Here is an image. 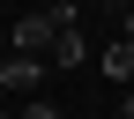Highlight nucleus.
<instances>
[{"label":"nucleus","mask_w":134,"mask_h":119,"mask_svg":"<svg viewBox=\"0 0 134 119\" xmlns=\"http://www.w3.org/2000/svg\"><path fill=\"white\" fill-rule=\"evenodd\" d=\"M45 15H52V60H60V67H82V60H90V45H82L75 8H45Z\"/></svg>","instance_id":"1"},{"label":"nucleus","mask_w":134,"mask_h":119,"mask_svg":"<svg viewBox=\"0 0 134 119\" xmlns=\"http://www.w3.org/2000/svg\"><path fill=\"white\" fill-rule=\"evenodd\" d=\"M15 52H52V15H23V22H15Z\"/></svg>","instance_id":"2"},{"label":"nucleus","mask_w":134,"mask_h":119,"mask_svg":"<svg viewBox=\"0 0 134 119\" xmlns=\"http://www.w3.org/2000/svg\"><path fill=\"white\" fill-rule=\"evenodd\" d=\"M0 82H8V89H37V82H45V67L30 60V52H8V60H0Z\"/></svg>","instance_id":"3"},{"label":"nucleus","mask_w":134,"mask_h":119,"mask_svg":"<svg viewBox=\"0 0 134 119\" xmlns=\"http://www.w3.org/2000/svg\"><path fill=\"white\" fill-rule=\"evenodd\" d=\"M104 75H112V82H127V75H134V45H127V37H119V45H104Z\"/></svg>","instance_id":"4"},{"label":"nucleus","mask_w":134,"mask_h":119,"mask_svg":"<svg viewBox=\"0 0 134 119\" xmlns=\"http://www.w3.org/2000/svg\"><path fill=\"white\" fill-rule=\"evenodd\" d=\"M23 119H60V112L45 104V97H30V104H23Z\"/></svg>","instance_id":"5"},{"label":"nucleus","mask_w":134,"mask_h":119,"mask_svg":"<svg viewBox=\"0 0 134 119\" xmlns=\"http://www.w3.org/2000/svg\"><path fill=\"white\" fill-rule=\"evenodd\" d=\"M127 45H134V15H127Z\"/></svg>","instance_id":"6"},{"label":"nucleus","mask_w":134,"mask_h":119,"mask_svg":"<svg viewBox=\"0 0 134 119\" xmlns=\"http://www.w3.org/2000/svg\"><path fill=\"white\" fill-rule=\"evenodd\" d=\"M119 119H134V97H127V112H119Z\"/></svg>","instance_id":"7"},{"label":"nucleus","mask_w":134,"mask_h":119,"mask_svg":"<svg viewBox=\"0 0 134 119\" xmlns=\"http://www.w3.org/2000/svg\"><path fill=\"white\" fill-rule=\"evenodd\" d=\"M104 8H119V0H104Z\"/></svg>","instance_id":"8"}]
</instances>
